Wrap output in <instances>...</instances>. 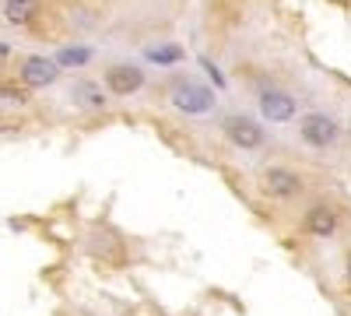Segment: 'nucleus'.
Masks as SVG:
<instances>
[{
  "label": "nucleus",
  "mask_w": 351,
  "mask_h": 316,
  "mask_svg": "<svg viewBox=\"0 0 351 316\" xmlns=\"http://www.w3.org/2000/svg\"><path fill=\"white\" fill-rule=\"evenodd\" d=\"M169 102L172 109H180L183 117H204V112L215 109V95L204 88V84H176V88L169 92Z\"/></svg>",
  "instance_id": "f257e3e1"
},
{
  "label": "nucleus",
  "mask_w": 351,
  "mask_h": 316,
  "mask_svg": "<svg viewBox=\"0 0 351 316\" xmlns=\"http://www.w3.org/2000/svg\"><path fill=\"white\" fill-rule=\"evenodd\" d=\"M299 137L313 148H330V145H337L341 127L330 117H324V112H309V117H302V123H299Z\"/></svg>",
  "instance_id": "f03ea898"
},
{
  "label": "nucleus",
  "mask_w": 351,
  "mask_h": 316,
  "mask_svg": "<svg viewBox=\"0 0 351 316\" xmlns=\"http://www.w3.org/2000/svg\"><path fill=\"white\" fill-rule=\"evenodd\" d=\"M221 130H225V137H228L236 148H260V145H263V130H260V123L250 120V117H228V120L221 123Z\"/></svg>",
  "instance_id": "7ed1b4c3"
},
{
  "label": "nucleus",
  "mask_w": 351,
  "mask_h": 316,
  "mask_svg": "<svg viewBox=\"0 0 351 316\" xmlns=\"http://www.w3.org/2000/svg\"><path fill=\"white\" fill-rule=\"evenodd\" d=\"M106 88H109L112 95H134V92L144 88V74H141V67H134V64H112V67L106 71Z\"/></svg>",
  "instance_id": "20e7f679"
},
{
  "label": "nucleus",
  "mask_w": 351,
  "mask_h": 316,
  "mask_svg": "<svg viewBox=\"0 0 351 316\" xmlns=\"http://www.w3.org/2000/svg\"><path fill=\"white\" fill-rule=\"evenodd\" d=\"M56 74H60V64L46 60V56H28V60L21 64V81L32 84V88H49V84L56 81Z\"/></svg>",
  "instance_id": "39448f33"
},
{
  "label": "nucleus",
  "mask_w": 351,
  "mask_h": 316,
  "mask_svg": "<svg viewBox=\"0 0 351 316\" xmlns=\"http://www.w3.org/2000/svg\"><path fill=\"white\" fill-rule=\"evenodd\" d=\"M295 99H291V95H285V92H263L260 95V112H263V117H267L271 123H288V120H295Z\"/></svg>",
  "instance_id": "423d86ee"
},
{
  "label": "nucleus",
  "mask_w": 351,
  "mask_h": 316,
  "mask_svg": "<svg viewBox=\"0 0 351 316\" xmlns=\"http://www.w3.org/2000/svg\"><path fill=\"white\" fill-rule=\"evenodd\" d=\"M263 190H267L271 197H299L302 193V180L295 176V172L288 169H267L263 172Z\"/></svg>",
  "instance_id": "0eeeda50"
},
{
  "label": "nucleus",
  "mask_w": 351,
  "mask_h": 316,
  "mask_svg": "<svg viewBox=\"0 0 351 316\" xmlns=\"http://www.w3.org/2000/svg\"><path fill=\"white\" fill-rule=\"evenodd\" d=\"M306 228L313 236H334L337 232V215L330 208H313L306 215Z\"/></svg>",
  "instance_id": "6e6552de"
},
{
  "label": "nucleus",
  "mask_w": 351,
  "mask_h": 316,
  "mask_svg": "<svg viewBox=\"0 0 351 316\" xmlns=\"http://www.w3.org/2000/svg\"><path fill=\"white\" fill-rule=\"evenodd\" d=\"M74 102H77L81 109H102V106H106V92L99 88V81H77Z\"/></svg>",
  "instance_id": "1a4fd4ad"
},
{
  "label": "nucleus",
  "mask_w": 351,
  "mask_h": 316,
  "mask_svg": "<svg viewBox=\"0 0 351 316\" xmlns=\"http://www.w3.org/2000/svg\"><path fill=\"white\" fill-rule=\"evenodd\" d=\"M144 56H148L152 64H158V67H172V64H180L186 53H183V46H152Z\"/></svg>",
  "instance_id": "9d476101"
},
{
  "label": "nucleus",
  "mask_w": 351,
  "mask_h": 316,
  "mask_svg": "<svg viewBox=\"0 0 351 316\" xmlns=\"http://www.w3.org/2000/svg\"><path fill=\"white\" fill-rule=\"evenodd\" d=\"M32 11H36V0H8L4 4V18L11 25H25L28 18H32Z\"/></svg>",
  "instance_id": "9b49d317"
},
{
  "label": "nucleus",
  "mask_w": 351,
  "mask_h": 316,
  "mask_svg": "<svg viewBox=\"0 0 351 316\" xmlns=\"http://www.w3.org/2000/svg\"><path fill=\"white\" fill-rule=\"evenodd\" d=\"M56 64L60 67H84V64H92V49L88 46H67V49H60Z\"/></svg>",
  "instance_id": "f8f14e48"
},
{
  "label": "nucleus",
  "mask_w": 351,
  "mask_h": 316,
  "mask_svg": "<svg viewBox=\"0 0 351 316\" xmlns=\"http://www.w3.org/2000/svg\"><path fill=\"white\" fill-rule=\"evenodd\" d=\"M348 278H351V260H348Z\"/></svg>",
  "instance_id": "ddd939ff"
}]
</instances>
